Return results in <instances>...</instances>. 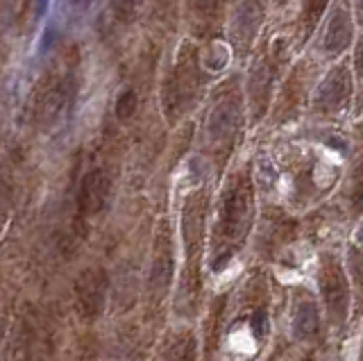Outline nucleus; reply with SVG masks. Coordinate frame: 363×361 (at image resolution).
Returning a JSON list of instances; mask_svg holds the SVG:
<instances>
[{"mask_svg":"<svg viewBox=\"0 0 363 361\" xmlns=\"http://www.w3.org/2000/svg\"><path fill=\"white\" fill-rule=\"evenodd\" d=\"M347 202L354 213L363 211V157L352 168L350 180H347Z\"/></svg>","mask_w":363,"mask_h":361,"instance_id":"a211bd4d","label":"nucleus"},{"mask_svg":"<svg viewBox=\"0 0 363 361\" xmlns=\"http://www.w3.org/2000/svg\"><path fill=\"white\" fill-rule=\"evenodd\" d=\"M352 16L347 0H336L334 10L327 19V27L323 32V53L325 57H338L352 41Z\"/></svg>","mask_w":363,"mask_h":361,"instance_id":"2eb2a0df","label":"nucleus"},{"mask_svg":"<svg viewBox=\"0 0 363 361\" xmlns=\"http://www.w3.org/2000/svg\"><path fill=\"white\" fill-rule=\"evenodd\" d=\"M350 264H352V270L359 279V286H361V293H363V255L359 253V250H352L350 253Z\"/></svg>","mask_w":363,"mask_h":361,"instance_id":"4be33fe9","label":"nucleus"},{"mask_svg":"<svg viewBox=\"0 0 363 361\" xmlns=\"http://www.w3.org/2000/svg\"><path fill=\"white\" fill-rule=\"evenodd\" d=\"M173 361H198V343L194 336H187L184 345L177 348Z\"/></svg>","mask_w":363,"mask_h":361,"instance_id":"412c9836","label":"nucleus"},{"mask_svg":"<svg viewBox=\"0 0 363 361\" xmlns=\"http://www.w3.org/2000/svg\"><path fill=\"white\" fill-rule=\"evenodd\" d=\"M109 191H112V180L105 168H93L84 175L78 191V223H84L86 218H93L102 211L109 200Z\"/></svg>","mask_w":363,"mask_h":361,"instance_id":"4468645a","label":"nucleus"},{"mask_svg":"<svg viewBox=\"0 0 363 361\" xmlns=\"http://www.w3.org/2000/svg\"><path fill=\"white\" fill-rule=\"evenodd\" d=\"M173 239H170V225L168 220H161L157 237H154V255H152V268H150V293L154 300H161L166 296L170 282H173Z\"/></svg>","mask_w":363,"mask_h":361,"instance_id":"f8f14e48","label":"nucleus"},{"mask_svg":"<svg viewBox=\"0 0 363 361\" xmlns=\"http://www.w3.org/2000/svg\"><path fill=\"white\" fill-rule=\"evenodd\" d=\"M354 10H357V21L363 25V0H354Z\"/></svg>","mask_w":363,"mask_h":361,"instance_id":"b1692460","label":"nucleus"},{"mask_svg":"<svg viewBox=\"0 0 363 361\" xmlns=\"http://www.w3.org/2000/svg\"><path fill=\"white\" fill-rule=\"evenodd\" d=\"M202 78L200 53L196 46L184 43L161 89V107L170 123H175L198 102V95L202 91Z\"/></svg>","mask_w":363,"mask_h":361,"instance_id":"f03ea898","label":"nucleus"},{"mask_svg":"<svg viewBox=\"0 0 363 361\" xmlns=\"http://www.w3.org/2000/svg\"><path fill=\"white\" fill-rule=\"evenodd\" d=\"M229 0H187V25L196 39H211L220 32Z\"/></svg>","mask_w":363,"mask_h":361,"instance_id":"ddd939ff","label":"nucleus"},{"mask_svg":"<svg viewBox=\"0 0 363 361\" xmlns=\"http://www.w3.org/2000/svg\"><path fill=\"white\" fill-rule=\"evenodd\" d=\"M327 5L329 0H302L300 16H298V32L302 41H307L311 32L316 30V25L320 23L323 14L327 12Z\"/></svg>","mask_w":363,"mask_h":361,"instance_id":"f3484780","label":"nucleus"},{"mask_svg":"<svg viewBox=\"0 0 363 361\" xmlns=\"http://www.w3.org/2000/svg\"><path fill=\"white\" fill-rule=\"evenodd\" d=\"M352 100V75L347 64H336L323 82L316 86L314 95L309 100L311 112L318 116H338L343 114Z\"/></svg>","mask_w":363,"mask_h":361,"instance_id":"423d86ee","label":"nucleus"},{"mask_svg":"<svg viewBox=\"0 0 363 361\" xmlns=\"http://www.w3.org/2000/svg\"><path fill=\"white\" fill-rule=\"evenodd\" d=\"M204 218H207V191H196V194L187 198V202L182 207V241L189 264H198V257L202 253Z\"/></svg>","mask_w":363,"mask_h":361,"instance_id":"9b49d317","label":"nucleus"},{"mask_svg":"<svg viewBox=\"0 0 363 361\" xmlns=\"http://www.w3.org/2000/svg\"><path fill=\"white\" fill-rule=\"evenodd\" d=\"M241 91L234 80L220 84L211 98V109L207 116V145L216 154V159L225 161L232 152L236 137L241 132Z\"/></svg>","mask_w":363,"mask_h":361,"instance_id":"7ed1b4c3","label":"nucleus"},{"mask_svg":"<svg viewBox=\"0 0 363 361\" xmlns=\"http://www.w3.org/2000/svg\"><path fill=\"white\" fill-rule=\"evenodd\" d=\"M354 66H357V75L361 78V82H363V36L357 43V50H354Z\"/></svg>","mask_w":363,"mask_h":361,"instance_id":"5701e85b","label":"nucleus"},{"mask_svg":"<svg viewBox=\"0 0 363 361\" xmlns=\"http://www.w3.org/2000/svg\"><path fill=\"white\" fill-rule=\"evenodd\" d=\"M318 286H320V296L331 323L343 325L347 321V309H350V286H347V277L334 255H327L318 270Z\"/></svg>","mask_w":363,"mask_h":361,"instance_id":"0eeeda50","label":"nucleus"},{"mask_svg":"<svg viewBox=\"0 0 363 361\" xmlns=\"http://www.w3.org/2000/svg\"><path fill=\"white\" fill-rule=\"evenodd\" d=\"M316 66L309 62H300L293 66L291 75L286 78L284 86L279 91V98L275 102V121H288L298 114V109L309 102V86L311 75H314Z\"/></svg>","mask_w":363,"mask_h":361,"instance_id":"9d476101","label":"nucleus"},{"mask_svg":"<svg viewBox=\"0 0 363 361\" xmlns=\"http://www.w3.org/2000/svg\"><path fill=\"white\" fill-rule=\"evenodd\" d=\"M255 220V187L248 171L234 173L227 180L218 205L216 230H213V270L223 268L227 259L248 239Z\"/></svg>","mask_w":363,"mask_h":361,"instance_id":"f257e3e1","label":"nucleus"},{"mask_svg":"<svg viewBox=\"0 0 363 361\" xmlns=\"http://www.w3.org/2000/svg\"><path fill=\"white\" fill-rule=\"evenodd\" d=\"M272 3H275V7H286L288 0H272Z\"/></svg>","mask_w":363,"mask_h":361,"instance_id":"393cba45","label":"nucleus"},{"mask_svg":"<svg viewBox=\"0 0 363 361\" xmlns=\"http://www.w3.org/2000/svg\"><path fill=\"white\" fill-rule=\"evenodd\" d=\"M320 329V316L311 296H300L293 305V331L298 338H311Z\"/></svg>","mask_w":363,"mask_h":361,"instance_id":"dca6fc26","label":"nucleus"},{"mask_svg":"<svg viewBox=\"0 0 363 361\" xmlns=\"http://www.w3.org/2000/svg\"><path fill=\"white\" fill-rule=\"evenodd\" d=\"M73 95V62L66 60L41 80L34 95V116L39 125L50 128L66 112Z\"/></svg>","mask_w":363,"mask_h":361,"instance_id":"39448f33","label":"nucleus"},{"mask_svg":"<svg viewBox=\"0 0 363 361\" xmlns=\"http://www.w3.org/2000/svg\"><path fill=\"white\" fill-rule=\"evenodd\" d=\"M266 16V0H234L232 19H229V39L232 46L246 55L255 46L259 30Z\"/></svg>","mask_w":363,"mask_h":361,"instance_id":"6e6552de","label":"nucleus"},{"mask_svg":"<svg viewBox=\"0 0 363 361\" xmlns=\"http://www.w3.org/2000/svg\"><path fill=\"white\" fill-rule=\"evenodd\" d=\"M361 361H363V345H361Z\"/></svg>","mask_w":363,"mask_h":361,"instance_id":"a878e982","label":"nucleus"},{"mask_svg":"<svg viewBox=\"0 0 363 361\" xmlns=\"http://www.w3.org/2000/svg\"><path fill=\"white\" fill-rule=\"evenodd\" d=\"M137 105H139V98H137L134 89H125L121 95H118V100H116L118 121H130L132 116L137 114Z\"/></svg>","mask_w":363,"mask_h":361,"instance_id":"aec40b11","label":"nucleus"},{"mask_svg":"<svg viewBox=\"0 0 363 361\" xmlns=\"http://www.w3.org/2000/svg\"><path fill=\"white\" fill-rule=\"evenodd\" d=\"M107 286H109V277L105 268H86L78 275L75 279V309L80 314V318L91 323L102 314L105 309V300H107Z\"/></svg>","mask_w":363,"mask_h":361,"instance_id":"1a4fd4ad","label":"nucleus"},{"mask_svg":"<svg viewBox=\"0 0 363 361\" xmlns=\"http://www.w3.org/2000/svg\"><path fill=\"white\" fill-rule=\"evenodd\" d=\"M145 0H112V12L121 23H132L143 12Z\"/></svg>","mask_w":363,"mask_h":361,"instance_id":"6ab92c4d","label":"nucleus"},{"mask_svg":"<svg viewBox=\"0 0 363 361\" xmlns=\"http://www.w3.org/2000/svg\"><path fill=\"white\" fill-rule=\"evenodd\" d=\"M288 57V43L284 39H275L268 46L261 48V55L257 57L250 69L248 80V93H250V107H252V119L259 121L268 109L272 84L281 69V64Z\"/></svg>","mask_w":363,"mask_h":361,"instance_id":"20e7f679","label":"nucleus"}]
</instances>
